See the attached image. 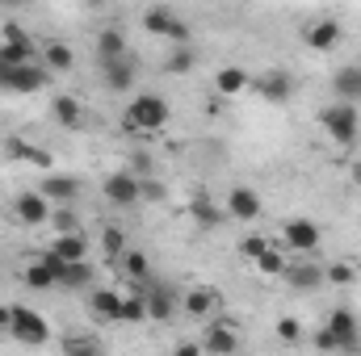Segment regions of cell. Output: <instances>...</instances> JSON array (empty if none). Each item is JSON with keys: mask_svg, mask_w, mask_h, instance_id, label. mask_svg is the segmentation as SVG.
Here are the masks:
<instances>
[{"mask_svg": "<svg viewBox=\"0 0 361 356\" xmlns=\"http://www.w3.org/2000/svg\"><path fill=\"white\" fill-rule=\"evenodd\" d=\"M169 117H173V109H169V101H164L160 92H139V96L126 105L122 126H126L130 134H152V130H164Z\"/></svg>", "mask_w": 361, "mask_h": 356, "instance_id": "1", "label": "cell"}, {"mask_svg": "<svg viewBox=\"0 0 361 356\" xmlns=\"http://www.w3.org/2000/svg\"><path fill=\"white\" fill-rule=\"evenodd\" d=\"M319 126L324 134L336 143V147H357V134H361V117H357V105L353 101H332L324 113H319Z\"/></svg>", "mask_w": 361, "mask_h": 356, "instance_id": "2", "label": "cell"}, {"mask_svg": "<svg viewBox=\"0 0 361 356\" xmlns=\"http://www.w3.org/2000/svg\"><path fill=\"white\" fill-rule=\"evenodd\" d=\"M51 68L47 63H0V92H17V96H30V92L51 89Z\"/></svg>", "mask_w": 361, "mask_h": 356, "instance_id": "3", "label": "cell"}, {"mask_svg": "<svg viewBox=\"0 0 361 356\" xmlns=\"http://www.w3.org/2000/svg\"><path fill=\"white\" fill-rule=\"evenodd\" d=\"M13 340L17 344H25V348H42L47 340H51V327H47V319L38 314V310H30V306H21V302H13Z\"/></svg>", "mask_w": 361, "mask_h": 356, "instance_id": "4", "label": "cell"}, {"mask_svg": "<svg viewBox=\"0 0 361 356\" xmlns=\"http://www.w3.org/2000/svg\"><path fill=\"white\" fill-rule=\"evenodd\" d=\"M135 293H143V302H147V323H169V319H177L180 298L173 289H164V285H156V281L147 276V281H135Z\"/></svg>", "mask_w": 361, "mask_h": 356, "instance_id": "5", "label": "cell"}, {"mask_svg": "<svg viewBox=\"0 0 361 356\" xmlns=\"http://www.w3.org/2000/svg\"><path fill=\"white\" fill-rule=\"evenodd\" d=\"M281 239H286V248H290L294 256H311V252H319L324 231H319V222H311V218H286V222H281Z\"/></svg>", "mask_w": 361, "mask_h": 356, "instance_id": "6", "label": "cell"}, {"mask_svg": "<svg viewBox=\"0 0 361 356\" xmlns=\"http://www.w3.org/2000/svg\"><path fill=\"white\" fill-rule=\"evenodd\" d=\"M51 197L42 193V189H25V193H17L13 197V218L21 222V227H47L51 222Z\"/></svg>", "mask_w": 361, "mask_h": 356, "instance_id": "7", "label": "cell"}, {"mask_svg": "<svg viewBox=\"0 0 361 356\" xmlns=\"http://www.w3.org/2000/svg\"><path fill=\"white\" fill-rule=\"evenodd\" d=\"M227 218L231 222H257L261 218V193L257 189H248V184H235V189H227Z\"/></svg>", "mask_w": 361, "mask_h": 356, "instance_id": "8", "label": "cell"}, {"mask_svg": "<svg viewBox=\"0 0 361 356\" xmlns=\"http://www.w3.org/2000/svg\"><path fill=\"white\" fill-rule=\"evenodd\" d=\"M101 193H105V201L109 205H135L139 201V177L130 172V168H122V172H109V177L101 180Z\"/></svg>", "mask_w": 361, "mask_h": 356, "instance_id": "9", "label": "cell"}, {"mask_svg": "<svg viewBox=\"0 0 361 356\" xmlns=\"http://www.w3.org/2000/svg\"><path fill=\"white\" fill-rule=\"evenodd\" d=\"M235 319H214L206 323V336H202V352H240V336L231 331Z\"/></svg>", "mask_w": 361, "mask_h": 356, "instance_id": "10", "label": "cell"}, {"mask_svg": "<svg viewBox=\"0 0 361 356\" xmlns=\"http://www.w3.org/2000/svg\"><path fill=\"white\" fill-rule=\"evenodd\" d=\"M252 92L257 96H265L269 105H286L290 96H294V80H290V72H265V76H252Z\"/></svg>", "mask_w": 361, "mask_h": 356, "instance_id": "11", "label": "cell"}, {"mask_svg": "<svg viewBox=\"0 0 361 356\" xmlns=\"http://www.w3.org/2000/svg\"><path fill=\"white\" fill-rule=\"evenodd\" d=\"M341 38H345V30H341L336 17H319V21H311V25L302 30V42H307L311 51H336Z\"/></svg>", "mask_w": 361, "mask_h": 356, "instance_id": "12", "label": "cell"}, {"mask_svg": "<svg viewBox=\"0 0 361 356\" xmlns=\"http://www.w3.org/2000/svg\"><path fill=\"white\" fill-rule=\"evenodd\" d=\"M135 76H139V68H135L130 55H118V59L101 63V80H105V89H114V92H130L135 89Z\"/></svg>", "mask_w": 361, "mask_h": 356, "instance_id": "13", "label": "cell"}, {"mask_svg": "<svg viewBox=\"0 0 361 356\" xmlns=\"http://www.w3.org/2000/svg\"><path fill=\"white\" fill-rule=\"evenodd\" d=\"M180 310H185L189 319H210V314L219 310V289H214V285H193V289L180 298Z\"/></svg>", "mask_w": 361, "mask_h": 356, "instance_id": "14", "label": "cell"}, {"mask_svg": "<svg viewBox=\"0 0 361 356\" xmlns=\"http://www.w3.org/2000/svg\"><path fill=\"white\" fill-rule=\"evenodd\" d=\"M281 281H286L290 289H298V293H311V289L324 285V268L315 265V260H298V265H286Z\"/></svg>", "mask_w": 361, "mask_h": 356, "instance_id": "15", "label": "cell"}, {"mask_svg": "<svg viewBox=\"0 0 361 356\" xmlns=\"http://www.w3.org/2000/svg\"><path fill=\"white\" fill-rule=\"evenodd\" d=\"M51 117H55L63 130H85V105H80V96L59 92V96L51 101Z\"/></svg>", "mask_w": 361, "mask_h": 356, "instance_id": "16", "label": "cell"}, {"mask_svg": "<svg viewBox=\"0 0 361 356\" xmlns=\"http://www.w3.org/2000/svg\"><path fill=\"white\" fill-rule=\"evenodd\" d=\"M189 214H193V222H197V227H206V231H214V227L231 222V218H227V205H214V197H210V193H193Z\"/></svg>", "mask_w": 361, "mask_h": 356, "instance_id": "17", "label": "cell"}, {"mask_svg": "<svg viewBox=\"0 0 361 356\" xmlns=\"http://www.w3.org/2000/svg\"><path fill=\"white\" fill-rule=\"evenodd\" d=\"M38 189L51 197V205H72V201L80 197V180H76V177H63V172H47Z\"/></svg>", "mask_w": 361, "mask_h": 356, "instance_id": "18", "label": "cell"}, {"mask_svg": "<svg viewBox=\"0 0 361 356\" xmlns=\"http://www.w3.org/2000/svg\"><path fill=\"white\" fill-rule=\"evenodd\" d=\"M89 310L101 323H122V293L118 289H89Z\"/></svg>", "mask_w": 361, "mask_h": 356, "instance_id": "19", "label": "cell"}, {"mask_svg": "<svg viewBox=\"0 0 361 356\" xmlns=\"http://www.w3.org/2000/svg\"><path fill=\"white\" fill-rule=\"evenodd\" d=\"M328 327L341 336V352H349V348H361V336H357V314L349 310V306H336L332 314H328Z\"/></svg>", "mask_w": 361, "mask_h": 356, "instance_id": "20", "label": "cell"}, {"mask_svg": "<svg viewBox=\"0 0 361 356\" xmlns=\"http://www.w3.org/2000/svg\"><path fill=\"white\" fill-rule=\"evenodd\" d=\"M332 92H336V101H361V63H345V68H336V76H332Z\"/></svg>", "mask_w": 361, "mask_h": 356, "instance_id": "21", "label": "cell"}, {"mask_svg": "<svg viewBox=\"0 0 361 356\" xmlns=\"http://www.w3.org/2000/svg\"><path fill=\"white\" fill-rule=\"evenodd\" d=\"M214 92H219V96L252 92V76H248L244 68H219V72H214Z\"/></svg>", "mask_w": 361, "mask_h": 356, "instance_id": "22", "label": "cell"}, {"mask_svg": "<svg viewBox=\"0 0 361 356\" xmlns=\"http://www.w3.org/2000/svg\"><path fill=\"white\" fill-rule=\"evenodd\" d=\"M97 63H105V59H118V55H130L126 51V34L118 30V25H105V30H97Z\"/></svg>", "mask_w": 361, "mask_h": 356, "instance_id": "23", "label": "cell"}, {"mask_svg": "<svg viewBox=\"0 0 361 356\" xmlns=\"http://www.w3.org/2000/svg\"><path fill=\"white\" fill-rule=\"evenodd\" d=\"M51 252H59L63 260H89V239H85V231H59Z\"/></svg>", "mask_w": 361, "mask_h": 356, "instance_id": "24", "label": "cell"}, {"mask_svg": "<svg viewBox=\"0 0 361 356\" xmlns=\"http://www.w3.org/2000/svg\"><path fill=\"white\" fill-rule=\"evenodd\" d=\"M92 285V265L89 260H68L59 272V289H89Z\"/></svg>", "mask_w": 361, "mask_h": 356, "instance_id": "25", "label": "cell"}, {"mask_svg": "<svg viewBox=\"0 0 361 356\" xmlns=\"http://www.w3.org/2000/svg\"><path fill=\"white\" fill-rule=\"evenodd\" d=\"M42 63H47L51 72H72V68H76V51H72L68 42H47V46H42Z\"/></svg>", "mask_w": 361, "mask_h": 356, "instance_id": "26", "label": "cell"}, {"mask_svg": "<svg viewBox=\"0 0 361 356\" xmlns=\"http://www.w3.org/2000/svg\"><path fill=\"white\" fill-rule=\"evenodd\" d=\"M8 155H13V160H25V164H34V168H42V172H51V155H47L42 147L25 143V139H8Z\"/></svg>", "mask_w": 361, "mask_h": 356, "instance_id": "27", "label": "cell"}, {"mask_svg": "<svg viewBox=\"0 0 361 356\" xmlns=\"http://www.w3.org/2000/svg\"><path fill=\"white\" fill-rule=\"evenodd\" d=\"M173 21H177V13H173V8H164V4H152V8L143 13V30H147V34H156V38H164Z\"/></svg>", "mask_w": 361, "mask_h": 356, "instance_id": "28", "label": "cell"}, {"mask_svg": "<svg viewBox=\"0 0 361 356\" xmlns=\"http://www.w3.org/2000/svg\"><path fill=\"white\" fill-rule=\"evenodd\" d=\"M21 281H25L30 289H38V293H47V289H55V285H59V276L42 265V260H34V265L25 268V272H21Z\"/></svg>", "mask_w": 361, "mask_h": 356, "instance_id": "29", "label": "cell"}, {"mask_svg": "<svg viewBox=\"0 0 361 356\" xmlns=\"http://www.w3.org/2000/svg\"><path fill=\"white\" fill-rule=\"evenodd\" d=\"M122 268H126V276L130 281H147L152 276V260H147V252H122Z\"/></svg>", "mask_w": 361, "mask_h": 356, "instance_id": "30", "label": "cell"}, {"mask_svg": "<svg viewBox=\"0 0 361 356\" xmlns=\"http://www.w3.org/2000/svg\"><path fill=\"white\" fill-rule=\"evenodd\" d=\"M252 265H257V272H261V276H281L290 260H286V256H281V252H277V248L269 243V248H265V252H261V256H257Z\"/></svg>", "mask_w": 361, "mask_h": 356, "instance_id": "31", "label": "cell"}, {"mask_svg": "<svg viewBox=\"0 0 361 356\" xmlns=\"http://www.w3.org/2000/svg\"><path fill=\"white\" fill-rule=\"evenodd\" d=\"M122 323H147V302L143 293H122Z\"/></svg>", "mask_w": 361, "mask_h": 356, "instance_id": "32", "label": "cell"}, {"mask_svg": "<svg viewBox=\"0 0 361 356\" xmlns=\"http://www.w3.org/2000/svg\"><path fill=\"white\" fill-rule=\"evenodd\" d=\"M0 63H34V42H4L0 38Z\"/></svg>", "mask_w": 361, "mask_h": 356, "instance_id": "33", "label": "cell"}, {"mask_svg": "<svg viewBox=\"0 0 361 356\" xmlns=\"http://www.w3.org/2000/svg\"><path fill=\"white\" fill-rule=\"evenodd\" d=\"M193 63H197V55H193V46H189V42H180L177 51L169 55V63H164V68H169L173 76H189V72H193Z\"/></svg>", "mask_w": 361, "mask_h": 356, "instance_id": "34", "label": "cell"}, {"mask_svg": "<svg viewBox=\"0 0 361 356\" xmlns=\"http://www.w3.org/2000/svg\"><path fill=\"white\" fill-rule=\"evenodd\" d=\"M101 252H105L109 260H122V252H126V235H122V227H105V231H101Z\"/></svg>", "mask_w": 361, "mask_h": 356, "instance_id": "35", "label": "cell"}, {"mask_svg": "<svg viewBox=\"0 0 361 356\" xmlns=\"http://www.w3.org/2000/svg\"><path fill=\"white\" fill-rule=\"evenodd\" d=\"M139 201H169V184L164 180H156V172L152 177L139 180Z\"/></svg>", "mask_w": 361, "mask_h": 356, "instance_id": "36", "label": "cell"}, {"mask_svg": "<svg viewBox=\"0 0 361 356\" xmlns=\"http://www.w3.org/2000/svg\"><path fill=\"white\" fill-rule=\"evenodd\" d=\"M324 281H328V285H341V289H345V285H357V268L341 260V265H332L324 272Z\"/></svg>", "mask_w": 361, "mask_h": 356, "instance_id": "37", "label": "cell"}, {"mask_svg": "<svg viewBox=\"0 0 361 356\" xmlns=\"http://www.w3.org/2000/svg\"><path fill=\"white\" fill-rule=\"evenodd\" d=\"M51 227L55 231H80V218L72 205H59V210H51Z\"/></svg>", "mask_w": 361, "mask_h": 356, "instance_id": "38", "label": "cell"}, {"mask_svg": "<svg viewBox=\"0 0 361 356\" xmlns=\"http://www.w3.org/2000/svg\"><path fill=\"white\" fill-rule=\"evenodd\" d=\"M277 340H286V344H298V340H302V323H298L294 314H286V319L277 323Z\"/></svg>", "mask_w": 361, "mask_h": 356, "instance_id": "39", "label": "cell"}, {"mask_svg": "<svg viewBox=\"0 0 361 356\" xmlns=\"http://www.w3.org/2000/svg\"><path fill=\"white\" fill-rule=\"evenodd\" d=\"M315 348H324V352H341V336H336V331L324 323V327L315 331Z\"/></svg>", "mask_w": 361, "mask_h": 356, "instance_id": "40", "label": "cell"}, {"mask_svg": "<svg viewBox=\"0 0 361 356\" xmlns=\"http://www.w3.org/2000/svg\"><path fill=\"white\" fill-rule=\"evenodd\" d=\"M130 172H135L139 180H143V177H152V172H156V160H152L147 151H135V155H130Z\"/></svg>", "mask_w": 361, "mask_h": 356, "instance_id": "41", "label": "cell"}, {"mask_svg": "<svg viewBox=\"0 0 361 356\" xmlns=\"http://www.w3.org/2000/svg\"><path fill=\"white\" fill-rule=\"evenodd\" d=\"M265 248H269V239H261V235H248V239L240 243V256H244V260H257Z\"/></svg>", "mask_w": 361, "mask_h": 356, "instance_id": "42", "label": "cell"}, {"mask_svg": "<svg viewBox=\"0 0 361 356\" xmlns=\"http://www.w3.org/2000/svg\"><path fill=\"white\" fill-rule=\"evenodd\" d=\"M101 344L97 340H89V336H68L63 340V352H97Z\"/></svg>", "mask_w": 361, "mask_h": 356, "instance_id": "43", "label": "cell"}, {"mask_svg": "<svg viewBox=\"0 0 361 356\" xmlns=\"http://www.w3.org/2000/svg\"><path fill=\"white\" fill-rule=\"evenodd\" d=\"M164 38H169V42H189V21H185V17H177V21H173V25H169V34H164Z\"/></svg>", "mask_w": 361, "mask_h": 356, "instance_id": "44", "label": "cell"}, {"mask_svg": "<svg viewBox=\"0 0 361 356\" xmlns=\"http://www.w3.org/2000/svg\"><path fill=\"white\" fill-rule=\"evenodd\" d=\"M0 38H4V42H30V34H25V30H21L17 21H4V30H0Z\"/></svg>", "mask_w": 361, "mask_h": 356, "instance_id": "45", "label": "cell"}, {"mask_svg": "<svg viewBox=\"0 0 361 356\" xmlns=\"http://www.w3.org/2000/svg\"><path fill=\"white\" fill-rule=\"evenodd\" d=\"M202 352V340L193 344V340H185V344H177V356H197Z\"/></svg>", "mask_w": 361, "mask_h": 356, "instance_id": "46", "label": "cell"}, {"mask_svg": "<svg viewBox=\"0 0 361 356\" xmlns=\"http://www.w3.org/2000/svg\"><path fill=\"white\" fill-rule=\"evenodd\" d=\"M13 327V306H0V331H8Z\"/></svg>", "mask_w": 361, "mask_h": 356, "instance_id": "47", "label": "cell"}, {"mask_svg": "<svg viewBox=\"0 0 361 356\" xmlns=\"http://www.w3.org/2000/svg\"><path fill=\"white\" fill-rule=\"evenodd\" d=\"M353 184H357V189H361V160H357V164H353Z\"/></svg>", "mask_w": 361, "mask_h": 356, "instance_id": "48", "label": "cell"}, {"mask_svg": "<svg viewBox=\"0 0 361 356\" xmlns=\"http://www.w3.org/2000/svg\"><path fill=\"white\" fill-rule=\"evenodd\" d=\"M8 4H25V0H8Z\"/></svg>", "mask_w": 361, "mask_h": 356, "instance_id": "49", "label": "cell"}]
</instances>
